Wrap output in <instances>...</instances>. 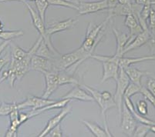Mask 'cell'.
Listing matches in <instances>:
<instances>
[{
	"label": "cell",
	"mask_w": 155,
	"mask_h": 137,
	"mask_svg": "<svg viewBox=\"0 0 155 137\" xmlns=\"http://www.w3.org/2000/svg\"><path fill=\"white\" fill-rule=\"evenodd\" d=\"M43 40V38L39 36L34 45L31 47L29 51H27V53L22 59L20 60H15V59H11L10 66H9V76L8 79L9 83H10L11 87L14 86V83L16 80H21L25 75L30 70V63L32 57L33 55L36 53V49L39 46V43Z\"/></svg>",
	"instance_id": "6da1fadb"
},
{
	"label": "cell",
	"mask_w": 155,
	"mask_h": 137,
	"mask_svg": "<svg viewBox=\"0 0 155 137\" xmlns=\"http://www.w3.org/2000/svg\"><path fill=\"white\" fill-rule=\"evenodd\" d=\"M91 57V55L80 46L79 49H76L72 53L56 56L53 59V62L57 71H64L73 66H75V69H77L80 63Z\"/></svg>",
	"instance_id": "7a4b0ae2"
},
{
	"label": "cell",
	"mask_w": 155,
	"mask_h": 137,
	"mask_svg": "<svg viewBox=\"0 0 155 137\" xmlns=\"http://www.w3.org/2000/svg\"><path fill=\"white\" fill-rule=\"evenodd\" d=\"M122 57V56H121ZM92 59L102 63L103 76L101 83H104L110 79H114L115 82L117 80L119 73V60L120 56L114 54V56H101V55H92Z\"/></svg>",
	"instance_id": "3957f363"
},
{
	"label": "cell",
	"mask_w": 155,
	"mask_h": 137,
	"mask_svg": "<svg viewBox=\"0 0 155 137\" xmlns=\"http://www.w3.org/2000/svg\"><path fill=\"white\" fill-rule=\"evenodd\" d=\"M83 88L85 90H87L90 94L93 96L94 101L97 103L98 105H99L100 108L101 109V113H102L103 119H104V125H105V130L106 132H107L109 136H114L110 132L109 129H108L107 126V116H106V113H107V111L110 109L114 108V107H117L116 102L114 101V98L110 99L109 100H104L103 99L102 96H101V92L98 91L97 90L92 88V87H90L87 85H83Z\"/></svg>",
	"instance_id": "277c9868"
},
{
	"label": "cell",
	"mask_w": 155,
	"mask_h": 137,
	"mask_svg": "<svg viewBox=\"0 0 155 137\" xmlns=\"http://www.w3.org/2000/svg\"><path fill=\"white\" fill-rule=\"evenodd\" d=\"M23 4L26 5V8H28V10H29V13H30L31 18H32V24H33V25L35 26V28L37 29L38 32L39 33L40 36L43 38V40L45 41V42H46V44H47V46H49V48H50V49L51 50L52 53H53L55 56H60V53L55 49L53 43H52L51 42V39H50V36H48L47 34H46V25H45L44 21L41 19V17L39 16V13L36 12V11L33 9V8H32L28 2H23Z\"/></svg>",
	"instance_id": "5b68a950"
},
{
	"label": "cell",
	"mask_w": 155,
	"mask_h": 137,
	"mask_svg": "<svg viewBox=\"0 0 155 137\" xmlns=\"http://www.w3.org/2000/svg\"><path fill=\"white\" fill-rule=\"evenodd\" d=\"M130 79L128 78L127 75L125 73L123 68L120 67L119 73H118L117 80L116 81L117 88L115 94L114 96V101L116 102L117 107L118 109L119 112V116L120 119L121 112H122V106H123L124 101V94L126 88L130 83Z\"/></svg>",
	"instance_id": "8992f818"
},
{
	"label": "cell",
	"mask_w": 155,
	"mask_h": 137,
	"mask_svg": "<svg viewBox=\"0 0 155 137\" xmlns=\"http://www.w3.org/2000/svg\"><path fill=\"white\" fill-rule=\"evenodd\" d=\"M121 130L127 136H133V133L137 126V121L127 107L123 103L120 116Z\"/></svg>",
	"instance_id": "52a82bcc"
},
{
	"label": "cell",
	"mask_w": 155,
	"mask_h": 137,
	"mask_svg": "<svg viewBox=\"0 0 155 137\" xmlns=\"http://www.w3.org/2000/svg\"><path fill=\"white\" fill-rule=\"evenodd\" d=\"M109 8L107 0H101L95 2H80L78 5L79 15H87V14L96 13L101 11L107 10Z\"/></svg>",
	"instance_id": "ba28073f"
},
{
	"label": "cell",
	"mask_w": 155,
	"mask_h": 137,
	"mask_svg": "<svg viewBox=\"0 0 155 137\" xmlns=\"http://www.w3.org/2000/svg\"><path fill=\"white\" fill-rule=\"evenodd\" d=\"M55 102H56V100L50 99L36 97L34 96H28L25 101H23L21 103H17V108L19 110L26 108H31V109L35 110L43 108L46 106L53 103Z\"/></svg>",
	"instance_id": "9c48e42d"
},
{
	"label": "cell",
	"mask_w": 155,
	"mask_h": 137,
	"mask_svg": "<svg viewBox=\"0 0 155 137\" xmlns=\"http://www.w3.org/2000/svg\"><path fill=\"white\" fill-rule=\"evenodd\" d=\"M30 70L41 72L42 73L46 72L57 71L52 59H46L36 55H33L31 59Z\"/></svg>",
	"instance_id": "30bf717a"
},
{
	"label": "cell",
	"mask_w": 155,
	"mask_h": 137,
	"mask_svg": "<svg viewBox=\"0 0 155 137\" xmlns=\"http://www.w3.org/2000/svg\"><path fill=\"white\" fill-rule=\"evenodd\" d=\"M43 74L44 75L45 80H46V89L42 97L45 99H49L50 96L60 86L59 71L46 72Z\"/></svg>",
	"instance_id": "8fae6325"
},
{
	"label": "cell",
	"mask_w": 155,
	"mask_h": 137,
	"mask_svg": "<svg viewBox=\"0 0 155 137\" xmlns=\"http://www.w3.org/2000/svg\"><path fill=\"white\" fill-rule=\"evenodd\" d=\"M77 20L73 19H68L60 22H55L49 24L48 26H46V32L48 36H51L52 35L57 32H63L65 30L72 29L77 24Z\"/></svg>",
	"instance_id": "7c38bea8"
},
{
	"label": "cell",
	"mask_w": 155,
	"mask_h": 137,
	"mask_svg": "<svg viewBox=\"0 0 155 137\" xmlns=\"http://www.w3.org/2000/svg\"><path fill=\"white\" fill-rule=\"evenodd\" d=\"M150 36H151V33H150L149 29L142 31L140 33H139L137 36H135L134 39H132V40L127 45L126 47L124 48V49L123 51V56L126 54V53L130 52V51L137 49V48H140V46L146 44L147 42V41H148L149 39L150 38Z\"/></svg>",
	"instance_id": "4fadbf2b"
},
{
	"label": "cell",
	"mask_w": 155,
	"mask_h": 137,
	"mask_svg": "<svg viewBox=\"0 0 155 137\" xmlns=\"http://www.w3.org/2000/svg\"><path fill=\"white\" fill-rule=\"evenodd\" d=\"M71 112V107L70 106H65L62 109V110L60 112V113H58L56 116H55L54 117H53L52 119H50V120L48 121L47 124H46V127L44 128L43 131H42L39 134L38 136L39 137H43L46 136L49 132L53 128H54L55 126L60 124L61 122V121H63V119H64L65 117L67 116L69 113H70Z\"/></svg>",
	"instance_id": "5bb4252c"
},
{
	"label": "cell",
	"mask_w": 155,
	"mask_h": 137,
	"mask_svg": "<svg viewBox=\"0 0 155 137\" xmlns=\"http://www.w3.org/2000/svg\"><path fill=\"white\" fill-rule=\"evenodd\" d=\"M77 99L84 102H94V99L92 96L85 90H83L79 87V85H74V87L67 93L65 96H63L61 99Z\"/></svg>",
	"instance_id": "9a60e30c"
},
{
	"label": "cell",
	"mask_w": 155,
	"mask_h": 137,
	"mask_svg": "<svg viewBox=\"0 0 155 137\" xmlns=\"http://www.w3.org/2000/svg\"><path fill=\"white\" fill-rule=\"evenodd\" d=\"M124 25L130 29V39L128 43H129L135 36H137L138 34L140 33V32L143 31L141 25H140V23L138 22L137 18L134 14H129V15H127L126 16H125Z\"/></svg>",
	"instance_id": "2e32d148"
},
{
	"label": "cell",
	"mask_w": 155,
	"mask_h": 137,
	"mask_svg": "<svg viewBox=\"0 0 155 137\" xmlns=\"http://www.w3.org/2000/svg\"><path fill=\"white\" fill-rule=\"evenodd\" d=\"M70 102V99H61L60 101H56L53 103L50 104V105H47L46 106L43 107V108L38 109L32 110L31 109V111L28 112L29 113V117L32 118V117L36 116L39 115V114L43 113L46 112V111H49V110L54 109H63V107L67 106V104Z\"/></svg>",
	"instance_id": "e0dca14e"
},
{
	"label": "cell",
	"mask_w": 155,
	"mask_h": 137,
	"mask_svg": "<svg viewBox=\"0 0 155 137\" xmlns=\"http://www.w3.org/2000/svg\"><path fill=\"white\" fill-rule=\"evenodd\" d=\"M113 32H114L117 40V49L115 55H117V56H120V57L124 56L123 51L124 49V48L126 47L128 42H129V36H127V34L123 33V32L117 30L114 28L113 29Z\"/></svg>",
	"instance_id": "ac0fdd59"
},
{
	"label": "cell",
	"mask_w": 155,
	"mask_h": 137,
	"mask_svg": "<svg viewBox=\"0 0 155 137\" xmlns=\"http://www.w3.org/2000/svg\"><path fill=\"white\" fill-rule=\"evenodd\" d=\"M125 73L127 75L128 78L130 79V81L131 83H134V84L137 85V86H141V78L143 76H146V75L149 74L147 72H143L140 70H137V68L133 67V66H130L124 69Z\"/></svg>",
	"instance_id": "d6986e66"
},
{
	"label": "cell",
	"mask_w": 155,
	"mask_h": 137,
	"mask_svg": "<svg viewBox=\"0 0 155 137\" xmlns=\"http://www.w3.org/2000/svg\"><path fill=\"white\" fill-rule=\"evenodd\" d=\"M147 60H155V55L152 56H145L141 57H122L120 58L119 60V66L123 69L128 67L130 66H132L134 64H136L141 62L147 61Z\"/></svg>",
	"instance_id": "ffe728a7"
},
{
	"label": "cell",
	"mask_w": 155,
	"mask_h": 137,
	"mask_svg": "<svg viewBox=\"0 0 155 137\" xmlns=\"http://www.w3.org/2000/svg\"><path fill=\"white\" fill-rule=\"evenodd\" d=\"M83 123L88 128V129L94 134V136L96 137H107L109 136L108 133L106 132L105 129L101 128L99 125L94 122L87 120H83ZM110 137V136H109Z\"/></svg>",
	"instance_id": "44dd1931"
},
{
	"label": "cell",
	"mask_w": 155,
	"mask_h": 137,
	"mask_svg": "<svg viewBox=\"0 0 155 137\" xmlns=\"http://www.w3.org/2000/svg\"><path fill=\"white\" fill-rule=\"evenodd\" d=\"M35 55L41 56V57L46 58V59H52V60H53L56 56H55V55L52 53L51 50H50V48H49V46H47V44L45 42V41L43 40V39L41 41V42L39 43V46H38V48L36 49Z\"/></svg>",
	"instance_id": "7402d4cb"
},
{
	"label": "cell",
	"mask_w": 155,
	"mask_h": 137,
	"mask_svg": "<svg viewBox=\"0 0 155 137\" xmlns=\"http://www.w3.org/2000/svg\"><path fill=\"white\" fill-rule=\"evenodd\" d=\"M59 84L60 86L66 84L80 85V83L78 80L74 78L73 75L67 73V71L64 70V71H59Z\"/></svg>",
	"instance_id": "603a6c76"
},
{
	"label": "cell",
	"mask_w": 155,
	"mask_h": 137,
	"mask_svg": "<svg viewBox=\"0 0 155 137\" xmlns=\"http://www.w3.org/2000/svg\"><path fill=\"white\" fill-rule=\"evenodd\" d=\"M24 36V32L22 30H6L0 32V39L5 40H10L15 38L22 37Z\"/></svg>",
	"instance_id": "cb8c5ba5"
},
{
	"label": "cell",
	"mask_w": 155,
	"mask_h": 137,
	"mask_svg": "<svg viewBox=\"0 0 155 137\" xmlns=\"http://www.w3.org/2000/svg\"><path fill=\"white\" fill-rule=\"evenodd\" d=\"M11 59L15 60H20L26 56L27 52L20 48L19 46H15L11 42Z\"/></svg>",
	"instance_id": "d4e9b609"
},
{
	"label": "cell",
	"mask_w": 155,
	"mask_h": 137,
	"mask_svg": "<svg viewBox=\"0 0 155 137\" xmlns=\"http://www.w3.org/2000/svg\"><path fill=\"white\" fill-rule=\"evenodd\" d=\"M36 8H37V12L39 13V16L45 22V17H46V9L49 7V2L47 0H36L35 1Z\"/></svg>",
	"instance_id": "484cf974"
},
{
	"label": "cell",
	"mask_w": 155,
	"mask_h": 137,
	"mask_svg": "<svg viewBox=\"0 0 155 137\" xmlns=\"http://www.w3.org/2000/svg\"><path fill=\"white\" fill-rule=\"evenodd\" d=\"M50 5L53 6H61L65 8H69L74 9V10H78V5L73 4L71 2H69L66 0H47Z\"/></svg>",
	"instance_id": "4316f807"
},
{
	"label": "cell",
	"mask_w": 155,
	"mask_h": 137,
	"mask_svg": "<svg viewBox=\"0 0 155 137\" xmlns=\"http://www.w3.org/2000/svg\"><path fill=\"white\" fill-rule=\"evenodd\" d=\"M150 125L145 123H140V125L137 126L135 130L133 133V136L136 137H145L147 134L150 131Z\"/></svg>",
	"instance_id": "83f0119b"
},
{
	"label": "cell",
	"mask_w": 155,
	"mask_h": 137,
	"mask_svg": "<svg viewBox=\"0 0 155 137\" xmlns=\"http://www.w3.org/2000/svg\"><path fill=\"white\" fill-rule=\"evenodd\" d=\"M142 86H137V85L134 84L133 83H130L127 87L126 88L124 94V97H127V98H130L133 96L134 95L137 94V93H140V90H141Z\"/></svg>",
	"instance_id": "f1b7e54d"
},
{
	"label": "cell",
	"mask_w": 155,
	"mask_h": 137,
	"mask_svg": "<svg viewBox=\"0 0 155 137\" xmlns=\"http://www.w3.org/2000/svg\"><path fill=\"white\" fill-rule=\"evenodd\" d=\"M17 103H6L2 102L0 104V116H9V113L12 110L16 107Z\"/></svg>",
	"instance_id": "f546056e"
},
{
	"label": "cell",
	"mask_w": 155,
	"mask_h": 137,
	"mask_svg": "<svg viewBox=\"0 0 155 137\" xmlns=\"http://www.w3.org/2000/svg\"><path fill=\"white\" fill-rule=\"evenodd\" d=\"M137 112L141 116H147L148 113V106L144 100H139L136 106Z\"/></svg>",
	"instance_id": "4dcf8cb0"
},
{
	"label": "cell",
	"mask_w": 155,
	"mask_h": 137,
	"mask_svg": "<svg viewBox=\"0 0 155 137\" xmlns=\"http://www.w3.org/2000/svg\"><path fill=\"white\" fill-rule=\"evenodd\" d=\"M140 93H141L142 95L143 96L145 99L147 100H148L150 102V103L153 105V106L155 108V96L149 91L145 87H141V90H140Z\"/></svg>",
	"instance_id": "1f68e13d"
},
{
	"label": "cell",
	"mask_w": 155,
	"mask_h": 137,
	"mask_svg": "<svg viewBox=\"0 0 155 137\" xmlns=\"http://www.w3.org/2000/svg\"><path fill=\"white\" fill-rule=\"evenodd\" d=\"M149 30H150V33L154 34L155 33V10L153 8H151L150 12V15H149Z\"/></svg>",
	"instance_id": "d6a6232c"
},
{
	"label": "cell",
	"mask_w": 155,
	"mask_h": 137,
	"mask_svg": "<svg viewBox=\"0 0 155 137\" xmlns=\"http://www.w3.org/2000/svg\"><path fill=\"white\" fill-rule=\"evenodd\" d=\"M46 136L50 137H62L63 135V131H62V127L61 125L58 124V125L55 126L54 128L51 129V130L49 132V133L46 135Z\"/></svg>",
	"instance_id": "836d02e7"
},
{
	"label": "cell",
	"mask_w": 155,
	"mask_h": 137,
	"mask_svg": "<svg viewBox=\"0 0 155 137\" xmlns=\"http://www.w3.org/2000/svg\"><path fill=\"white\" fill-rule=\"evenodd\" d=\"M146 44L150 48L152 55H155V33L151 34V36Z\"/></svg>",
	"instance_id": "e575fe53"
},
{
	"label": "cell",
	"mask_w": 155,
	"mask_h": 137,
	"mask_svg": "<svg viewBox=\"0 0 155 137\" xmlns=\"http://www.w3.org/2000/svg\"><path fill=\"white\" fill-rule=\"evenodd\" d=\"M18 129H19V128H16V127H15V126H13L10 125L9 128L8 129V130H7L6 133H5V136H6V137L17 136Z\"/></svg>",
	"instance_id": "d590c367"
},
{
	"label": "cell",
	"mask_w": 155,
	"mask_h": 137,
	"mask_svg": "<svg viewBox=\"0 0 155 137\" xmlns=\"http://www.w3.org/2000/svg\"><path fill=\"white\" fill-rule=\"evenodd\" d=\"M147 90L150 92V93L153 94L155 96V80L154 79H149L148 82H147Z\"/></svg>",
	"instance_id": "8d00e7d4"
},
{
	"label": "cell",
	"mask_w": 155,
	"mask_h": 137,
	"mask_svg": "<svg viewBox=\"0 0 155 137\" xmlns=\"http://www.w3.org/2000/svg\"><path fill=\"white\" fill-rule=\"evenodd\" d=\"M29 119H30V117H29V115L28 113H19V119L20 121L21 124L27 122Z\"/></svg>",
	"instance_id": "74e56055"
},
{
	"label": "cell",
	"mask_w": 155,
	"mask_h": 137,
	"mask_svg": "<svg viewBox=\"0 0 155 137\" xmlns=\"http://www.w3.org/2000/svg\"><path fill=\"white\" fill-rule=\"evenodd\" d=\"M10 59L6 57H0V72L2 71V68L7 64V63L10 62Z\"/></svg>",
	"instance_id": "f35d334b"
},
{
	"label": "cell",
	"mask_w": 155,
	"mask_h": 137,
	"mask_svg": "<svg viewBox=\"0 0 155 137\" xmlns=\"http://www.w3.org/2000/svg\"><path fill=\"white\" fill-rule=\"evenodd\" d=\"M11 42H12V41H10V40H5V41H3V42H2L1 44H0V56L2 55V52L5 50V48L10 45Z\"/></svg>",
	"instance_id": "ab89813d"
},
{
	"label": "cell",
	"mask_w": 155,
	"mask_h": 137,
	"mask_svg": "<svg viewBox=\"0 0 155 137\" xmlns=\"http://www.w3.org/2000/svg\"><path fill=\"white\" fill-rule=\"evenodd\" d=\"M8 76H9V72H8V70L4 71L3 73H2V76H1V78H0V84H1L2 82L5 81V80H6L7 79H8Z\"/></svg>",
	"instance_id": "60d3db41"
},
{
	"label": "cell",
	"mask_w": 155,
	"mask_h": 137,
	"mask_svg": "<svg viewBox=\"0 0 155 137\" xmlns=\"http://www.w3.org/2000/svg\"><path fill=\"white\" fill-rule=\"evenodd\" d=\"M36 0H0V2H35Z\"/></svg>",
	"instance_id": "b9f144b4"
},
{
	"label": "cell",
	"mask_w": 155,
	"mask_h": 137,
	"mask_svg": "<svg viewBox=\"0 0 155 137\" xmlns=\"http://www.w3.org/2000/svg\"><path fill=\"white\" fill-rule=\"evenodd\" d=\"M108 5H109V8L108 9H110L113 7L115 6L117 3V0H107Z\"/></svg>",
	"instance_id": "7bdbcfd3"
},
{
	"label": "cell",
	"mask_w": 155,
	"mask_h": 137,
	"mask_svg": "<svg viewBox=\"0 0 155 137\" xmlns=\"http://www.w3.org/2000/svg\"><path fill=\"white\" fill-rule=\"evenodd\" d=\"M135 2V3L138 4V5H143L146 3H147L148 2H150V0H134Z\"/></svg>",
	"instance_id": "ee69618b"
},
{
	"label": "cell",
	"mask_w": 155,
	"mask_h": 137,
	"mask_svg": "<svg viewBox=\"0 0 155 137\" xmlns=\"http://www.w3.org/2000/svg\"><path fill=\"white\" fill-rule=\"evenodd\" d=\"M130 2H131L130 0H117V3L120 4V5H126Z\"/></svg>",
	"instance_id": "f6af8a7d"
},
{
	"label": "cell",
	"mask_w": 155,
	"mask_h": 137,
	"mask_svg": "<svg viewBox=\"0 0 155 137\" xmlns=\"http://www.w3.org/2000/svg\"><path fill=\"white\" fill-rule=\"evenodd\" d=\"M66 1H67V2H71V3L73 4H75V5H78L79 4H80V0H66Z\"/></svg>",
	"instance_id": "bcb514c9"
},
{
	"label": "cell",
	"mask_w": 155,
	"mask_h": 137,
	"mask_svg": "<svg viewBox=\"0 0 155 137\" xmlns=\"http://www.w3.org/2000/svg\"><path fill=\"white\" fill-rule=\"evenodd\" d=\"M150 131H151V132H154L155 133V124H153V125H150Z\"/></svg>",
	"instance_id": "7dc6e473"
},
{
	"label": "cell",
	"mask_w": 155,
	"mask_h": 137,
	"mask_svg": "<svg viewBox=\"0 0 155 137\" xmlns=\"http://www.w3.org/2000/svg\"><path fill=\"white\" fill-rule=\"evenodd\" d=\"M2 29H3V23L1 20H0V32L2 31Z\"/></svg>",
	"instance_id": "c3c4849f"
},
{
	"label": "cell",
	"mask_w": 155,
	"mask_h": 137,
	"mask_svg": "<svg viewBox=\"0 0 155 137\" xmlns=\"http://www.w3.org/2000/svg\"><path fill=\"white\" fill-rule=\"evenodd\" d=\"M150 4H151V5H155V0H151V1H150Z\"/></svg>",
	"instance_id": "681fc988"
},
{
	"label": "cell",
	"mask_w": 155,
	"mask_h": 137,
	"mask_svg": "<svg viewBox=\"0 0 155 137\" xmlns=\"http://www.w3.org/2000/svg\"><path fill=\"white\" fill-rule=\"evenodd\" d=\"M85 1H87V0H80V2H85Z\"/></svg>",
	"instance_id": "f907efd6"
},
{
	"label": "cell",
	"mask_w": 155,
	"mask_h": 137,
	"mask_svg": "<svg viewBox=\"0 0 155 137\" xmlns=\"http://www.w3.org/2000/svg\"><path fill=\"white\" fill-rule=\"evenodd\" d=\"M154 80H155V79H154Z\"/></svg>",
	"instance_id": "816d5d0a"
}]
</instances>
